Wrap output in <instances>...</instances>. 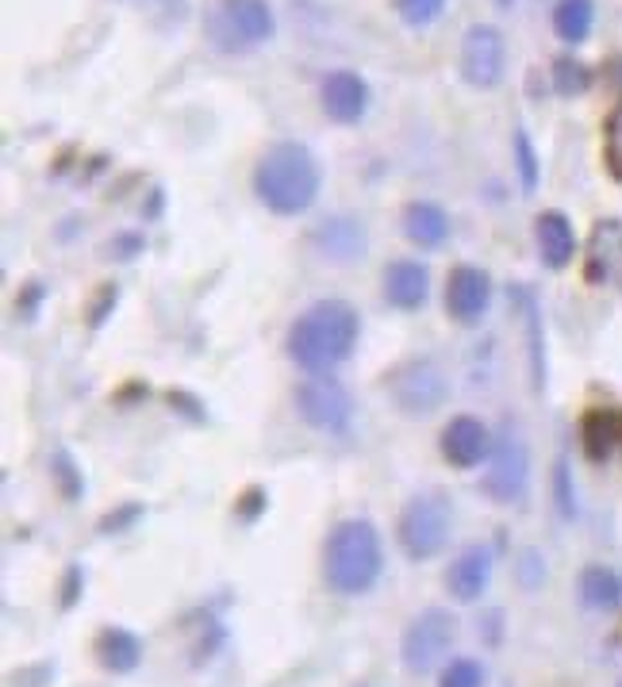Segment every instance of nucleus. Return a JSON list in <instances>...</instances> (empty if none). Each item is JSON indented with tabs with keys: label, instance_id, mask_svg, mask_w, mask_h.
Wrapping results in <instances>:
<instances>
[{
	"label": "nucleus",
	"instance_id": "nucleus-18",
	"mask_svg": "<svg viewBox=\"0 0 622 687\" xmlns=\"http://www.w3.org/2000/svg\"><path fill=\"white\" fill-rule=\"evenodd\" d=\"M312 246L319 250L323 257H330V262H354V257H361V250H366V231H361V223L354 220H323L319 228L312 231Z\"/></svg>",
	"mask_w": 622,
	"mask_h": 687
},
{
	"label": "nucleus",
	"instance_id": "nucleus-30",
	"mask_svg": "<svg viewBox=\"0 0 622 687\" xmlns=\"http://www.w3.org/2000/svg\"><path fill=\"white\" fill-rule=\"evenodd\" d=\"M51 473H54V480H59V492L70 499V504H74L85 484H81V468L74 465V461H70L66 450H59V454L51 457Z\"/></svg>",
	"mask_w": 622,
	"mask_h": 687
},
{
	"label": "nucleus",
	"instance_id": "nucleus-20",
	"mask_svg": "<svg viewBox=\"0 0 622 687\" xmlns=\"http://www.w3.org/2000/svg\"><path fill=\"white\" fill-rule=\"evenodd\" d=\"M403 234H408L415 246H426V250L442 246L450 234V220L439 204H431V200H411V204L403 208Z\"/></svg>",
	"mask_w": 622,
	"mask_h": 687
},
{
	"label": "nucleus",
	"instance_id": "nucleus-8",
	"mask_svg": "<svg viewBox=\"0 0 622 687\" xmlns=\"http://www.w3.org/2000/svg\"><path fill=\"white\" fill-rule=\"evenodd\" d=\"M389 392H392V403L403 411V415H434V411L446 403L450 384H446V373H442L439 361L411 358V361H403V366L392 369Z\"/></svg>",
	"mask_w": 622,
	"mask_h": 687
},
{
	"label": "nucleus",
	"instance_id": "nucleus-26",
	"mask_svg": "<svg viewBox=\"0 0 622 687\" xmlns=\"http://www.w3.org/2000/svg\"><path fill=\"white\" fill-rule=\"evenodd\" d=\"M588 81H592V74H588L580 62H572V59L554 62V88L561 96H580L588 88Z\"/></svg>",
	"mask_w": 622,
	"mask_h": 687
},
{
	"label": "nucleus",
	"instance_id": "nucleus-28",
	"mask_svg": "<svg viewBox=\"0 0 622 687\" xmlns=\"http://www.w3.org/2000/svg\"><path fill=\"white\" fill-rule=\"evenodd\" d=\"M515 169H519L523 192H535L538 189V154H535V147H530L527 131H515Z\"/></svg>",
	"mask_w": 622,
	"mask_h": 687
},
{
	"label": "nucleus",
	"instance_id": "nucleus-11",
	"mask_svg": "<svg viewBox=\"0 0 622 687\" xmlns=\"http://www.w3.org/2000/svg\"><path fill=\"white\" fill-rule=\"evenodd\" d=\"M584 281L600 288H619L622 293V223L600 220L588 234L584 250Z\"/></svg>",
	"mask_w": 622,
	"mask_h": 687
},
{
	"label": "nucleus",
	"instance_id": "nucleus-31",
	"mask_svg": "<svg viewBox=\"0 0 622 687\" xmlns=\"http://www.w3.org/2000/svg\"><path fill=\"white\" fill-rule=\"evenodd\" d=\"M554 499H557L561 519H577V492H572V476L565 461H557V468H554Z\"/></svg>",
	"mask_w": 622,
	"mask_h": 687
},
{
	"label": "nucleus",
	"instance_id": "nucleus-4",
	"mask_svg": "<svg viewBox=\"0 0 622 687\" xmlns=\"http://www.w3.org/2000/svg\"><path fill=\"white\" fill-rule=\"evenodd\" d=\"M204 39L220 54H246L273 39V12L265 0H215L204 12Z\"/></svg>",
	"mask_w": 622,
	"mask_h": 687
},
{
	"label": "nucleus",
	"instance_id": "nucleus-5",
	"mask_svg": "<svg viewBox=\"0 0 622 687\" xmlns=\"http://www.w3.org/2000/svg\"><path fill=\"white\" fill-rule=\"evenodd\" d=\"M450 527H454V507L442 492H423L408 499L396 522V541L408 553V561H431L446 549Z\"/></svg>",
	"mask_w": 622,
	"mask_h": 687
},
{
	"label": "nucleus",
	"instance_id": "nucleus-29",
	"mask_svg": "<svg viewBox=\"0 0 622 687\" xmlns=\"http://www.w3.org/2000/svg\"><path fill=\"white\" fill-rule=\"evenodd\" d=\"M442 8H446V0H396V12H400V20L408 23V28H426V23H434L442 15Z\"/></svg>",
	"mask_w": 622,
	"mask_h": 687
},
{
	"label": "nucleus",
	"instance_id": "nucleus-12",
	"mask_svg": "<svg viewBox=\"0 0 622 687\" xmlns=\"http://www.w3.org/2000/svg\"><path fill=\"white\" fill-rule=\"evenodd\" d=\"M488 300H492V281L484 269H476V265H457V269L450 273L446 311L454 323L476 327V323L484 319V311H488Z\"/></svg>",
	"mask_w": 622,
	"mask_h": 687
},
{
	"label": "nucleus",
	"instance_id": "nucleus-6",
	"mask_svg": "<svg viewBox=\"0 0 622 687\" xmlns=\"http://www.w3.org/2000/svg\"><path fill=\"white\" fill-rule=\"evenodd\" d=\"M457 637V619L446 607H426L408 622L400 637V660L411 676H431L450 657Z\"/></svg>",
	"mask_w": 622,
	"mask_h": 687
},
{
	"label": "nucleus",
	"instance_id": "nucleus-13",
	"mask_svg": "<svg viewBox=\"0 0 622 687\" xmlns=\"http://www.w3.org/2000/svg\"><path fill=\"white\" fill-rule=\"evenodd\" d=\"M319 96H323V112L335 124H358L369 112V85L354 70H335V74L323 77Z\"/></svg>",
	"mask_w": 622,
	"mask_h": 687
},
{
	"label": "nucleus",
	"instance_id": "nucleus-17",
	"mask_svg": "<svg viewBox=\"0 0 622 687\" xmlns=\"http://www.w3.org/2000/svg\"><path fill=\"white\" fill-rule=\"evenodd\" d=\"M426 293H431V273L419 262H392L384 269V300L400 311H415V307L426 304Z\"/></svg>",
	"mask_w": 622,
	"mask_h": 687
},
{
	"label": "nucleus",
	"instance_id": "nucleus-25",
	"mask_svg": "<svg viewBox=\"0 0 622 687\" xmlns=\"http://www.w3.org/2000/svg\"><path fill=\"white\" fill-rule=\"evenodd\" d=\"M603 166L615 181H622V104L603 124Z\"/></svg>",
	"mask_w": 622,
	"mask_h": 687
},
{
	"label": "nucleus",
	"instance_id": "nucleus-24",
	"mask_svg": "<svg viewBox=\"0 0 622 687\" xmlns=\"http://www.w3.org/2000/svg\"><path fill=\"white\" fill-rule=\"evenodd\" d=\"M523 304V319H527V342H530V377H535V388L542 392L546 384V358H542V319H538V307L527 293H519Z\"/></svg>",
	"mask_w": 622,
	"mask_h": 687
},
{
	"label": "nucleus",
	"instance_id": "nucleus-3",
	"mask_svg": "<svg viewBox=\"0 0 622 687\" xmlns=\"http://www.w3.org/2000/svg\"><path fill=\"white\" fill-rule=\"evenodd\" d=\"M381 535L369 519H342L323 546V580L335 595H366L381 580Z\"/></svg>",
	"mask_w": 622,
	"mask_h": 687
},
{
	"label": "nucleus",
	"instance_id": "nucleus-9",
	"mask_svg": "<svg viewBox=\"0 0 622 687\" xmlns=\"http://www.w3.org/2000/svg\"><path fill=\"white\" fill-rule=\"evenodd\" d=\"M296 411L308 426L323 434H342L350 426L354 400L346 384L330 373H312L308 381L296 388Z\"/></svg>",
	"mask_w": 622,
	"mask_h": 687
},
{
	"label": "nucleus",
	"instance_id": "nucleus-1",
	"mask_svg": "<svg viewBox=\"0 0 622 687\" xmlns=\"http://www.w3.org/2000/svg\"><path fill=\"white\" fill-rule=\"evenodd\" d=\"M358 311L346 300H319L304 307L296 315V323L288 327V358L308 373H330L338 361L350 358V350L358 346Z\"/></svg>",
	"mask_w": 622,
	"mask_h": 687
},
{
	"label": "nucleus",
	"instance_id": "nucleus-23",
	"mask_svg": "<svg viewBox=\"0 0 622 687\" xmlns=\"http://www.w3.org/2000/svg\"><path fill=\"white\" fill-rule=\"evenodd\" d=\"M595 20L592 0H557L554 4V31L565 43H584Z\"/></svg>",
	"mask_w": 622,
	"mask_h": 687
},
{
	"label": "nucleus",
	"instance_id": "nucleus-35",
	"mask_svg": "<svg viewBox=\"0 0 622 687\" xmlns=\"http://www.w3.org/2000/svg\"><path fill=\"white\" fill-rule=\"evenodd\" d=\"M108 304H116V288H112V285H104V288H101V300L93 304V315H88V323H93V327L104 319V307H108Z\"/></svg>",
	"mask_w": 622,
	"mask_h": 687
},
{
	"label": "nucleus",
	"instance_id": "nucleus-21",
	"mask_svg": "<svg viewBox=\"0 0 622 687\" xmlns=\"http://www.w3.org/2000/svg\"><path fill=\"white\" fill-rule=\"evenodd\" d=\"M96 660H101L108 673H135L143 660V642L124 626H108L96 637Z\"/></svg>",
	"mask_w": 622,
	"mask_h": 687
},
{
	"label": "nucleus",
	"instance_id": "nucleus-7",
	"mask_svg": "<svg viewBox=\"0 0 622 687\" xmlns=\"http://www.w3.org/2000/svg\"><path fill=\"white\" fill-rule=\"evenodd\" d=\"M527 484H530V454H527V442L504 426L499 438H492V454H488V473H484L481 488L492 504H519L527 496Z\"/></svg>",
	"mask_w": 622,
	"mask_h": 687
},
{
	"label": "nucleus",
	"instance_id": "nucleus-34",
	"mask_svg": "<svg viewBox=\"0 0 622 687\" xmlns=\"http://www.w3.org/2000/svg\"><path fill=\"white\" fill-rule=\"evenodd\" d=\"M81 584H85V577H81L77 564H70V569H66V580H62V611H70V607H74V603H77Z\"/></svg>",
	"mask_w": 622,
	"mask_h": 687
},
{
	"label": "nucleus",
	"instance_id": "nucleus-2",
	"mask_svg": "<svg viewBox=\"0 0 622 687\" xmlns=\"http://www.w3.org/2000/svg\"><path fill=\"white\" fill-rule=\"evenodd\" d=\"M323 169L304 142H273L254 166V192L270 212L301 215L319 197Z\"/></svg>",
	"mask_w": 622,
	"mask_h": 687
},
{
	"label": "nucleus",
	"instance_id": "nucleus-16",
	"mask_svg": "<svg viewBox=\"0 0 622 687\" xmlns=\"http://www.w3.org/2000/svg\"><path fill=\"white\" fill-rule=\"evenodd\" d=\"M492 580V549L488 546H468L454 557L446 572V588L457 603H476L488 592Z\"/></svg>",
	"mask_w": 622,
	"mask_h": 687
},
{
	"label": "nucleus",
	"instance_id": "nucleus-37",
	"mask_svg": "<svg viewBox=\"0 0 622 687\" xmlns=\"http://www.w3.org/2000/svg\"><path fill=\"white\" fill-rule=\"evenodd\" d=\"M499 4H512V0H499Z\"/></svg>",
	"mask_w": 622,
	"mask_h": 687
},
{
	"label": "nucleus",
	"instance_id": "nucleus-14",
	"mask_svg": "<svg viewBox=\"0 0 622 687\" xmlns=\"http://www.w3.org/2000/svg\"><path fill=\"white\" fill-rule=\"evenodd\" d=\"M492 454V434L481 419L457 415L450 419V426L442 431V457L454 468H473Z\"/></svg>",
	"mask_w": 622,
	"mask_h": 687
},
{
	"label": "nucleus",
	"instance_id": "nucleus-19",
	"mask_svg": "<svg viewBox=\"0 0 622 687\" xmlns=\"http://www.w3.org/2000/svg\"><path fill=\"white\" fill-rule=\"evenodd\" d=\"M535 239H538V250H542V262L549 265V269H561V265H569L572 254H577V234H572V223L565 220L561 212L538 215Z\"/></svg>",
	"mask_w": 622,
	"mask_h": 687
},
{
	"label": "nucleus",
	"instance_id": "nucleus-10",
	"mask_svg": "<svg viewBox=\"0 0 622 687\" xmlns=\"http://www.w3.org/2000/svg\"><path fill=\"white\" fill-rule=\"evenodd\" d=\"M465 85L496 88L507 70V43L492 23H473L462 39V59H457Z\"/></svg>",
	"mask_w": 622,
	"mask_h": 687
},
{
	"label": "nucleus",
	"instance_id": "nucleus-15",
	"mask_svg": "<svg viewBox=\"0 0 622 687\" xmlns=\"http://www.w3.org/2000/svg\"><path fill=\"white\" fill-rule=\"evenodd\" d=\"M580 446L595 465L622 454V408H588L580 415Z\"/></svg>",
	"mask_w": 622,
	"mask_h": 687
},
{
	"label": "nucleus",
	"instance_id": "nucleus-33",
	"mask_svg": "<svg viewBox=\"0 0 622 687\" xmlns=\"http://www.w3.org/2000/svg\"><path fill=\"white\" fill-rule=\"evenodd\" d=\"M542 577H546V564L538 561L535 549H527V553H523V561H519V580H523V588H538V584H542Z\"/></svg>",
	"mask_w": 622,
	"mask_h": 687
},
{
	"label": "nucleus",
	"instance_id": "nucleus-32",
	"mask_svg": "<svg viewBox=\"0 0 622 687\" xmlns=\"http://www.w3.org/2000/svg\"><path fill=\"white\" fill-rule=\"evenodd\" d=\"M135 519H143V507H139V504H127V507H119V511L104 515V519H101V530H104V535H119V530L131 527Z\"/></svg>",
	"mask_w": 622,
	"mask_h": 687
},
{
	"label": "nucleus",
	"instance_id": "nucleus-22",
	"mask_svg": "<svg viewBox=\"0 0 622 687\" xmlns=\"http://www.w3.org/2000/svg\"><path fill=\"white\" fill-rule=\"evenodd\" d=\"M577 588H580V603L592 611H615L622 603V580L608 564H588V569L580 572Z\"/></svg>",
	"mask_w": 622,
	"mask_h": 687
},
{
	"label": "nucleus",
	"instance_id": "nucleus-36",
	"mask_svg": "<svg viewBox=\"0 0 622 687\" xmlns=\"http://www.w3.org/2000/svg\"><path fill=\"white\" fill-rule=\"evenodd\" d=\"M250 504L246 507H242V515H246V519H254V511H257V507H262L265 504V499H262V492H250Z\"/></svg>",
	"mask_w": 622,
	"mask_h": 687
},
{
	"label": "nucleus",
	"instance_id": "nucleus-27",
	"mask_svg": "<svg viewBox=\"0 0 622 687\" xmlns=\"http://www.w3.org/2000/svg\"><path fill=\"white\" fill-rule=\"evenodd\" d=\"M439 687H484V668H481V660H473V657H454L446 668H442Z\"/></svg>",
	"mask_w": 622,
	"mask_h": 687
}]
</instances>
